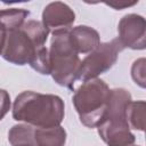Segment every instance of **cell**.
<instances>
[{"mask_svg": "<svg viewBox=\"0 0 146 146\" xmlns=\"http://www.w3.org/2000/svg\"><path fill=\"white\" fill-rule=\"evenodd\" d=\"M16 146H29V145H24V144H22V145H16Z\"/></svg>", "mask_w": 146, "mask_h": 146, "instance_id": "cell-16", "label": "cell"}, {"mask_svg": "<svg viewBox=\"0 0 146 146\" xmlns=\"http://www.w3.org/2000/svg\"><path fill=\"white\" fill-rule=\"evenodd\" d=\"M135 3H137V1H133V2H119V3H115V2H107L106 5L110 6V7H113L115 9H122L124 7H129V6H133Z\"/></svg>", "mask_w": 146, "mask_h": 146, "instance_id": "cell-15", "label": "cell"}, {"mask_svg": "<svg viewBox=\"0 0 146 146\" xmlns=\"http://www.w3.org/2000/svg\"><path fill=\"white\" fill-rule=\"evenodd\" d=\"M6 36H7V30L6 27L0 23V55L2 54L5 42H6Z\"/></svg>", "mask_w": 146, "mask_h": 146, "instance_id": "cell-14", "label": "cell"}, {"mask_svg": "<svg viewBox=\"0 0 146 146\" xmlns=\"http://www.w3.org/2000/svg\"><path fill=\"white\" fill-rule=\"evenodd\" d=\"M70 40L78 54L91 52L100 44L98 32L86 25L73 27L70 31Z\"/></svg>", "mask_w": 146, "mask_h": 146, "instance_id": "cell-10", "label": "cell"}, {"mask_svg": "<svg viewBox=\"0 0 146 146\" xmlns=\"http://www.w3.org/2000/svg\"><path fill=\"white\" fill-rule=\"evenodd\" d=\"M8 140L11 146H64L66 131L60 125L54 128H35L30 124L14 125L8 132Z\"/></svg>", "mask_w": 146, "mask_h": 146, "instance_id": "cell-5", "label": "cell"}, {"mask_svg": "<svg viewBox=\"0 0 146 146\" xmlns=\"http://www.w3.org/2000/svg\"><path fill=\"white\" fill-rule=\"evenodd\" d=\"M97 128L107 146H131L135 143V136L125 119H106Z\"/></svg>", "mask_w": 146, "mask_h": 146, "instance_id": "cell-8", "label": "cell"}, {"mask_svg": "<svg viewBox=\"0 0 146 146\" xmlns=\"http://www.w3.org/2000/svg\"><path fill=\"white\" fill-rule=\"evenodd\" d=\"M70 31L52 33L49 58L50 74L55 82L59 86L73 89L78 80L81 60L70 40Z\"/></svg>", "mask_w": 146, "mask_h": 146, "instance_id": "cell-3", "label": "cell"}, {"mask_svg": "<svg viewBox=\"0 0 146 146\" xmlns=\"http://www.w3.org/2000/svg\"><path fill=\"white\" fill-rule=\"evenodd\" d=\"M10 110V97L9 94L0 89V121L3 119V116L7 114V112Z\"/></svg>", "mask_w": 146, "mask_h": 146, "instance_id": "cell-13", "label": "cell"}, {"mask_svg": "<svg viewBox=\"0 0 146 146\" xmlns=\"http://www.w3.org/2000/svg\"><path fill=\"white\" fill-rule=\"evenodd\" d=\"M145 108L144 100L130 102L125 108V120L131 129L144 131L145 129Z\"/></svg>", "mask_w": 146, "mask_h": 146, "instance_id": "cell-11", "label": "cell"}, {"mask_svg": "<svg viewBox=\"0 0 146 146\" xmlns=\"http://www.w3.org/2000/svg\"><path fill=\"white\" fill-rule=\"evenodd\" d=\"M30 11L23 8H8L0 10V23L6 27L7 31L21 27Z\"/></svg>", "mask_w": 146, "mask_h": 146, "instance_id": "cell-12", "label": "cell"}, {"mask_svg": "<svg viewBox=\"0 0 146 146\" xmlns=\"http://www.w3.org/2000/svg\"><path fill=\"white\" fill-rule=\"evenodd\" d=\"M110 97L108 86L100 79L84 81L73 95L72 102L80 121L88 128H97L104 120Z\"/></svg>", "mask_w": 146, "mask_h": 146, "instance_id": "cell-4", "label": "cell"}, {"mask_svg": "<svg viewBox=\"0 0 146 146\" xmlns=\"http://www.w3.org/2000/svg\"><path fill=\"white\" fill-rule=\"evenodd\" d=\"M123 49L124 47L117 38L110 42L100 43L81 62L78 80L84 82L91 79H97L99 74L105 73L115 64L119 54Z\"/></svg>", "mask_w": 146, "mask_h": 146, "instance_id": "cell-6", "label": "cell"}, {"mask_svg": "<svg viewBox=\"0 0 146 146\" xmlns=\"http://www.w3.org/2000/svg\"><path fill=\"white\" fill-rule=\"evenodd\" d=\"M137 146H139V145H137Z\"/></svg>", "mask_w": 146, "mask_h": 146, "instance_id": "cell-17", "label": "cell"}, {"mask_svg": "<svg viewBox=\"0 0 146 146\" xmlns=\"http://www.w3.org/2000/svg\"><path fill=\"white\" fill-rule=\"evenodd\" d=\"M117 39L125 48L136 50L145 49V19L137 14L123 16L117 26Z\"/></svg>", "mask_w": 146, "mask_h": 146, "instance_id": "cell-7", "label": "cell"}, {"mask_svg": "<svg viewBox=\"0 0 146 146\" xmlns=\"http://www.w3.org/2000/svg\"><path fill=\"white\" fill-rule=\"evenodd\" d=\"M13 117L35 128L58 127L64 119V103L56 95L23 91L14 102Z\"/></svg>", "mask_w": 146, "mask_h": 146, "instance_id": "cell-1", "label": "cell"}, {"mask_svg": "<svg viewBox=\"0 0 146 146\" xmlns=\"http://www.w3.org/2000/svg\"><path fill=\"white\" fill-rule=\"evenodd\" d=\"M49 33L50 31L42 22L30 19L21 27L7 31L1 56L16 65L30 64L35 54L44 47Z\"/></svg>", "mask_w": 146, "mask_h": 146, "instance_id": "cell-2", "label": "cell"}, {"mask_svg": "<svg viewBox=\"0 0 146 146\" xmlns=\"http://www.w3.org/2000/svg\"><path fill=\"white\" fill-rule=\"evenodd\" d=\"M74 21V11L60 1L49 3L42 13V24L52 33L70 31Z\"/></svg>", "mask_w": 146, "mask_h": 146, "instance_id": "cell-9", "label": "cell"}]
</instances>
